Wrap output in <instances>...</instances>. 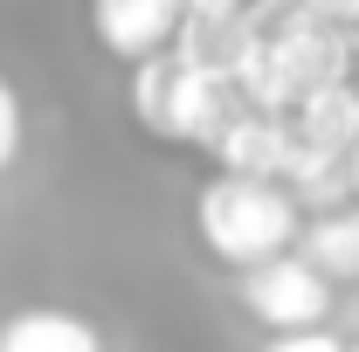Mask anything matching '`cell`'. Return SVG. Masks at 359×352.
<instances>
[{
  "label": "cell",
  "instance_id": "e0dca14e",
  "mask_svg": "<svg viewBox=\"0 0 359 352\" xmlns=\"http://www.w3.org/2000/svg\"><path fill=\"white\" fill-rule=\"evenodd\" d=\"M346 352H359V346H346Z\"/></svg>",
  "mask_w": 359,
  "mask_h": 352
},
{
  "label": "cell",
  "instance_id": "5bb4252c",
  "mask_svg": "<svg viewBox=\"0 0 359 352\" xmlns=\"http://www.w3.org/2000/svg\"><path fill=\"white\" fill-rule=\"evenodd\" d=\"M297 7L325 28H359V0H297Z\"/></svg>",
  "mask_w": 359,
  "mask_h": 352
},
{
  "label": "cell",
  "instance_id": "7c38bea8",
  "mask_svg": "<svg viewBox=\"0 0 359 352\" xmlns=\"http://www.w3.org/2000/svg\"><path fill=\"white\" fill-rule=\"evenodd\" d=\"M21 159V97H14V83L0 76V173Z\"/></svg>",
  "mask_w": 359,
  "mask_h": 352
},
{
  "label": "cell",
  "instance_id": "2e32d148",
  "mask_svg": "<svg viewBox=\"0 0 359 352\" xmlns=\"http://www.w3.org/2000/svg\"><path fill=\"white\" fill-rule=\"evenodd\" d=\"M346 180H353V201H359V138H353V152H346Z\"/></svg>",
  "mask_w": 359,
  "mask_h": 352
},
{
  "label": "cell",
  "instance_id": "4fadbf2b",
  "mask_svg": "<svg viewBox=\"0 0 359 352\" xmlns=\"http://www.w3.org/2000/svg\"><path fill=\"white\" fill-rule=\"evenodd\" d=\"M263 352H346V346H339L325 325H304V332H276Z\"/></svg>",
  "mask_w": 359,
  "mask_h": 352
},
{
  "label": "cell",
  "instance_id": "5b68a950",
  "mask_svg": "<svg viewBox=\"0 0 359 352\" xmlns=\"http://www.w3.org/2000/svg\"><path fill=\"white\" fill-rule=\"evenodd\" d=\"M235 111H242V97H235V83H228L222 69H187V62H180L166 138H173V145H215Z\"/></svg>",
  "mask_w": 359,
  "mask_h": 352
},
{
  "label": "cell",
  "instance_id": "8992f818",
  "mask_svg": "<svg viewBox=\"0 0 359 352\" xmlns=\"http://www.w3.org/2000/svg\"><path fill=\"white\" fill-rule=\"evenodd\" d=\"M283 118H290V138H297V145L346 159V152H353V138H359V90H353V83L304 90V97H297Z\"/></svg>",
  "mask_w": 359,
  "mask_h": 352
},
{
  "label": "cell",
  "instance_id": "3957f363",
  "mask_svg": "<svg viewBox=\"0 0 359 352\" xmlns=\"http://www.w3.org/2000/svg\"><path fill=\"white\" fill-rule=\"evenodd\" d=\"M180 0H90V28H97V42L111 48V55H159V48H173V28H180Z\"/></svg>",
  "mask_w": 359,
  "mask_h": 352
},
{
  "label": "cell",
  "instance_id": "9a60e30c",
  "mask_svg": "<svg viewBox=\"0 0 359 352\" xmlns=\"http://www.w3.org/2000/svg\"><path fill=\"white\" fill-rule=\"evenodd\" d=\"M180 7H187V14H242L249 0H180Z\"/></svg>",
  "mask_w": 359,
  "mask_h": 352
},
{
  "label": "cell",
  "instance_id": "9c48e42d",
  "mask_svg": "<svg viewBox=\"0 0 359 352\" xmlns=\"http://www.w3.org/2000/svg\"><path fill=\"white\" fill-rule=\"evenodd\" d=\"M0 352H104V339L90 332V318L76 311H14L7 325H0Z\"/></svg>",
  "mask_w": 359,
  "mask_h": 352
},
{
  "label": "cell",
  "instance_id": "30bf717a",
  "mask_svg": "<svg viewBox=\"0 0 359 352\" xmlns=\"http://www.w3.org/2000/svg\"><path fill=\"white\" fill-rule=\"evenodd\" d=\"M283 194L297 201V208H346L353 201V180H346V159H332V152H311V145H297L290 138V166H283Z\"/></svg>",
  "mask_w": 359,
  "mask_h": 352
},
{
  "label": "cell",
  "instance_id": "8fae6325",
  "mask_svg": "<svg viewBox=\"0 0 359 352\" xmlns=\"http://www.w3.org/2000/svg\"><path fill=\"white\" fill-rule=\"evenodd\" d=\"M173 83H180V55H173V48H159V55H138V62H132V118H138L152 138H166Z\"/></svg>",
  "mask_w": 359,
  "mask_h": 352
},
{
  "label": "cell",
  "instance_id": "52a82bcc",
  "mask_svg": "<svg viewBox=\"0 0 359 352\" xmlns=\"http://www.w3.org/2000/svg\"><path fill=\"white\" fill-rule=\"evenodd\" d=\"M263 28H256V14L242 7V14H180L173 28V55L187 62V69H235L242 55H249V42H256Z\"/></svg>",
  "mask_w": 359,
  "mask_h": 352
},
{
  "label": "cell",
  "instance_id": "ac0fdd59",
  "mask_svg": "<svg viewBox=\"0 0 359 352\" xmlns=\"http://www.w3.org/2000/svg\"><path fill=\"white\" fill-rule=\"evenodd\" d=\"M353 90H359V83H353Z\"/></svg>",
  "mask_w": 359,
  "mask_h": 352
},
{
  "label": "cell",
  "instance_id": "277c9868",
  "mask_svg": "<svg viewBox=\"0 0 359 352\" xmlns=\"http://www.w3.org/2000/svg\"><path fill=\"white\" fill-rule=\"evenodd\" d=\"M208 152L222 159V173L283 180V166H290V118H276V111H235Z\"/></svg>",
  "mask_w": 359,
  "mask_h": 352
},
{
  "label": "cell",
  "instance_id": "7a4b0ae2",
  "mask_svg": "<svg viewBox=\"0 0 359 352\" xmlns=\"http://www.w3.org/2000/svg\"><path fill=\"white\" fill-rule=\"evenodd\" d=\"M235 297L242 311L269 325V332H304V325H325V311H332V283L318 276L297 249H283V256H269V263H249L235 276Z\"/></svg>",
  "mask_w": 359,
  "mask_h": 352
},
{
  "label": "cell",
  "instance_id": "6da1fadb",
  "mask_svg": "<svg viewBox=\"0 0 359 352\" xmlns=\"http://www.w3.org/2000/svg\"><path fill=\"white\" fill-rule=\"evenodd\" d=\"M194 228H201V242H208L222 263L249 269V263H269V256L297 249L304 208L283 194V180L215 173L201 194H194Z\"/></svg>",
  "mask_w": 359,
  "mask_h": 352
},
{
  "label": "cell",
  "instance_id": "ba28073f",
  "mask_svg": "<svg viewBox=\"0 0 359 352\" xmlns=\"http://www.w3.org/2000/svg\"><path fill=\"white\" fill-rule=\"evenodd\" d=\"M297 256L325 276V283H346V276H359V201H346V208H325L318 221H304L297 228Z\"/></svg>",
  "mask_w": 359,
  "mask_h": 352
}]
</instances>
